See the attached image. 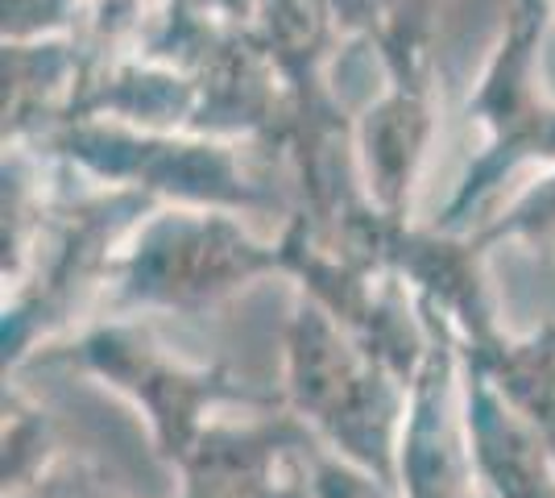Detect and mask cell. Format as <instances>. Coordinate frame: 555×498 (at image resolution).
<instances>
[{
    "label": "cell",
    "instance_id": "6da1fadb",
    "mask_svg": "<svg viewBox=\"0 0 555 498\" xmlns=\"http://www.w3.org/2000/svg\"><path fill=\"white\" fill-rule=\"evenodd\" d=\"M282 432H220L186 449L179 498H311L299 474L286 470Z\"/></svg>",
    "mask_w": 555,
    "mask_h": 498
},
{
    "label": "cell",
    "instance_id": "7a4b0ae2",
    "mask_svg": "<svg viewBox=\"0 0 555 498\" xmlns=\"http://www.w3.org/2000/svg\"><path fill=\"white\" fill-rule=\"evenodd\" d=\"M481 470L502 498H555V477L543 470V457L506 427L481 432Z\"/></svg>",
    "mask_w": 555,
    "mask_h": 498
},
{
    "label": "cell",
    "instance_id": "3957f363",
    "mask_svg": "<svg viewBox=\"0 0 555 498\" xmlns=\"http://www.w3.org/2000/svg\"><path fill=\"white\" fill-rule=\"evenodd\" d=\"M406 498H464V474L452 445L440 436L436 420H418L402 457Z\"/></svg>",
    "mask_w": 555,
    "mask_h": 498
},
{
    "label": "cell",
    "instance_id": "277c9868",
    "mask_svg": "<svg viewBox=\"0 0 555 498\" xmlns=\"http://www.w3.org/2000/svg\"><path fill=\"white\" fill-rule=\"evenodd\" d=\"M311 498H390V486L382 477L345 470V465H320Z\"/></svg>",
    "mask_w": 555,
    "mask_h": 498
},
{
    "label": "cell",
    "instance_id": "5b68a950",
    "mask_svg": "<svg viewBox=\"0 0 555 498\" xmlns=\"http://www.w3.org/2000/svg\"><path fill=\"white\" fill-rule=\"evenodd\" d=\"M13 498H116L113 490H104L95 477H88L83 470H59L38 482H29L22 490H13Z\"/></svg>",
    "mask_w": 555,
    "mask_h": 498
}]
</instances>
